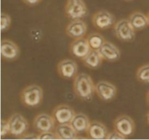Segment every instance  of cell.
Instances as JSON below:
<instances>
[{"label":"cell","mask_w":149,"mask_h":140,"mask_svg":"<svg viewBox=\"0 0 149 140\" xmlns=\"http://www.w3.org/2000/svg\"><path fill=\"white\" fill-rule=\"evenodd\" d=\"M65 33L74 39L83 38L87 31V26L82 20H73L66 26Z\"/></svg>","instance_id":"5bb4252c"},{"label":"cell","mask_w":149,"mask_h":140,"mask_svg":"<svg viewBox=\"0 0 149 140\" xmlns=\"http://www.w3.org/2000/svg\"><path fill=\"white\" fill-rule=\"evenodd\" d=\"M22 104L28 107H36L40 105L43 100V89L36 84L25 87L20 94Z\"/></svg>","instance_id":"7a4b0ae2"},{"label":"cell","mask_w":149,"mask_h":140,"mask_svg":"<svg viewBox=\"0 0 149 140\" xmlns=\"http://www.w3.org/2000/svg\"><path fill=\"white\" fill-rule=\"evenodd\" d=\"M128 20L135 30H142L149 26L148 15L140 11L133 12L128 17Z\"/></svg>","instance_id":"e0dca14e"},{"label":"cell","mask_w":149,"mask_h":140,"mask_svg":"<svg viewBox=\"0 0 149 140\" xmlns=\"http://www.w3.org/2000/svg\"><path fill=\"white\" fill-rule=\"evenodd\" d=\"M11 17L9 15L5 12H1V31L4 32L9 29L11 26Z\"/></svg>","instance_id":"603a6c76"},{"label":"cell","mask_w":149,"mask_h":140,"mask_svg":"<svg viewBox=\"0 0 149 140\" xmlns=\"http://www.w3.org/2000/svg\"><path fill=\"white\" fill-rule=\"evenodd\" d=\"M87 134L90 139L102 140L107 139L109 132L106 126L103 123L94 121L90 122Z\"/></svg>","instance_id":"2e32d148"},{"label":"cell","mask_w":149,"mask_h":140,"mask_svg":"<svg viewBox=\"0 0 149 140\" xmlns=\"http://www.w3.org/2000/svg\"><path fill=\"white\" fill-rule=\"evenodd\" d=\"M21 139H39V135H36L35 134H26L21 137Z\"/></svg>","instance_id":"83f0119b"},{"label":"cell","mask_w":149,"mask_h":140,"mask_svg":"<svg viewBox=\"0 0 149 140\" xmlns=\"http://www.w3.org/2000/svg\"><path fill=\"white\" fill-rule=\"evenodd\" d=\"M103 60L109 62H116L121 58V52L119 48L110 42L106 41L98 49Z\"/></svg>","instance_id":"9a60e30c"},{"label":"cell","mask_w":149,"mask_h":140,"mask_svg":"<svg viewBox=\"0 0 149 140\" xmlns=\"http://www.w3.org/2000/svg\"><path fill=\"white\" fill-rule=\"evenodd\" d=\"M26 5L30 6V7H33V6L37 5L39 3L41 2L42 0H22Z\"/></svg>","instance_id":"4316f807"},{"label":"cell","mask_w":149,"mask_h":140,"mask_svg":"<svg viewBox=\"0 0 149 140\" xmlns=\"http://www.w3.org/2000/svg\"><path fill=\"white\" fill-rule=\"evenodd\" d=\"M92 23L99 30H107L116 23L114 15L109 11L101 10L97 11L92 17Z\"/></svg>","instance_id":"8992f818"},{"label":"cell","mask_w":149,"mask_h":140,"mask_svg":"<svg viewBox=\"0 0 149 140\" xmlns=\"http://www.w3.org/2000/svg\"><path fill=\"white\" fill-rule=\"evenodd\" d=\"M113 129L127 138L134 134L135 123L130 116L127 115H121L113 121Z\"/></svg>","instance_id":"52a82bcc"},{"label":"cell","mask_w":149,"mask_h":140,"mask_svg":"<svg viewBox=\"0 0 149 140\" xmlns=\"http://www.w3.org/2000/svg\"><path fill=\"white\" fill-rule=\"evenodd\" d=\"M125 1H133V0H125Z\"/></svg>","instance_id":"4dcf8cb0"},{"label":"cell","mask_w":149,"mask_h":140,"mask_svg":"<svg viewBox=\"0 0 149 140\" xmlns=\"http://www.w3.org/2000/svg\"><path fill=\"white\" fill-rule=\"evenodd\" d=\"M10 133V126H9L8 120H1V136L4 137Z\"/></svg>","instance_id":"d4e9b609"},{"label":"cell","mask_w":149,"mask_h":140,"mask_svg":"<svg viewBox=\"0 0 149 140\" xmlns=\"http://www.w3.org/2000/svg\"><path fill=\"white\" fill-rule=\"evenodd\" d=\"M95 93L102 101L110 102L116 97L117 89L109 81H100L95 84Z\"/></svg>","instance_id":"ba28073f"},{"label":"cell","mask_w":149,"mask_h":140,"mask_svg":"<svg viewBox=\"0 0 149 140\" xmlns=\"http://www.w3.org/2000/svg\"><path fill=\"white\" fill-rule=\"evenodd\" d=\"M75 114L73 107L66 104L56 106L52 112V117L58 124L70 123Z\"/></svg>","instance_id":"30bf717a"},{"label":"cell","mask_w":149,"mask_h":140,"mask_svg":"<svg viewBox=\"0 0 149 140\" xmlns=\"http://www.w3.org/2000/svg\"><path fill=\"white\" fill-rule=\"evenodd\" d=\"M88 116L82 113H76L71 121V125L78 134L87 132L90 124Z\"/></svg>","instance_id":"ac0fdd59"},{"label":"cell","mask_w":149,"mask_h":140,"mask_svg":"<svg viewBox=\"0 0 149 140\" xmlns=\"http://www.w3.org/2000/svg\"><path fill=\"white\" fill-rule=\"evenodd\" d=\"M148 20H149V12H148Z\"/></svg>","instance_id":"1f68e13d"},{"label":"cell","mask_w":149,"mask_h":140,"mask_svg":"<svg viewBox=\"0 0 149 140\" xmlns=\"http://www.w3.org/2000/svg\"><path fill=\"white\" fill-rule=\"evenodd\" d=\"M146 100H147V103L149 105V91L147 93V95H146Z\"/></svg>","instance_id":"f546056e"},{"label":"cell","mask_w":149,"mask_h":140,"mask_svg":"<svg viewBox=\"0 0 149 140\" xmlns=\"http://www.w3.org/2000/svg\"><path fill=\"white\" fill-rule=\"evenodd\" d=\"M126 138L119 133L116 131H113L111 132H109V134L107 136V139H125Z\"/></svg>","instance_id":"484cf974"},{"label":"cell","mask_w":149,"mask_h":140,"mask_svg":"<svg viewBox=\"0 0 149 140\" xmlns=\"http://www.w3.org/2000/svg\"><path fill=\"white\" fill-rule=\"evenodd\" d=\"M103 60V58L98 50L91 49L88 55L82 60V62L88 68L95 70L101 66Z\"/></svg>","instance_id":"ffe728a7"},{"label":"cell","mask_w":149,"mask_h":140,"mask_svg":"<svg viewBox=\"0 0 149 140\" xmlns=\"http://www.w3.org/2000/svg\"><path fill=\"white\" fill-rule=\"evenodd\" d=\"M65 15L70 20H82L88 10L84 0H67L64 7Z\"/></svg>","instance_id":"3957f363"},{"label":"cell","mask_w":149,"mask_h":140,"mask_svg":"<svg viewBox=\"0 0 149 140\" xmlns=\"http://www.w3.org/2000/svg\"><path fill=\"white\" fill-rule=\"evenodd\" d=\"M136 78L143 84H149V63L138 68L136 72Z\"/></svg>","instance_id":"7402d4cb"},{"label":"cell","mask_w":149,"mask_h":140,"mask_svg":"<svg viewBox=\"0 0 149 140\" xmlns=\"http://www.w3.org/2000/svg\"><path fill=\"white\" fill-rule=\"evenodd\" d=\"M57 70L58 74L65 79H72L78 74V65L71 59H63L60 61L57 65Z\"/></svg>","instance_id":"7c38bea8"},{"label":"cell","mask_w":149,"mask_h":140,"mask_svg":"<svg viewBox=\"0 0 149 140\" xmlns=\"http://www.w3.org/2000/svg\"><path fill=\"white\" fill-rule=\"evenodd\" d=\"M146 121H147V123H148V124L149 125V112L147 113V115H146Z\"/></svg>","instance_id":"f1b7e54d"},{"label":"cell","mask_w":149,"mask_h":140,"mask_svg":"<svg viewBox=\"0 0 149 140\" xmlns=\"http://www.w3.org/2000/svg\"><path fill=\"white\" fill-rule=\"evenodd\" d=\"M1 56L4 60H15L20 56V49L12 40L2 39L1 42Z\"/></svg>","instance_id":"4fadbf2b"},{"label":"cell","mask_w":149,"mask_h":140,"mask_svg":"<svg viewBox=\"0 0 149 140\" xmlns=\"http://www.w3.org/2000/svg\"><path fill=\"white\" fill-rule=\"evenodd\" d=\"M87 38L74 39L69 45V52L74 58L82 60L91 50Z\"/></svg>","instance_id":"8fae6325"},{"label":"cell","mask_w":149,"mask_h":140,"mask_svg":"<svg viewBox=\"0 0 149 140\" xmlns=\"http://www.w3.org/2000/svg\"><path fill=\"white\" fill-rule=\"evenodd\" d=\"M55 121L52 116L42 113L36 115L33 121V126L39 133L52 132L55 129Z\"/></svg>","instance_id":"9c48e42d"},{"label":"cell","mask_w":149,"mask_h":140,"mask_svg":"<svg viewBox=\"0 0 149 140\" xmlns=\"http://www.w3.org/2000/svg\"><path fill=\"white\" fill-rule=\"evenodd\" d=\"M54 132L56 134L58 139H75L79 134L74 130L71 123L58 124V126H55Z\"/></svg>","instance_id":"d6986e66"},{"label":"cell","mask_w":149,"mask_h":140,"mask_svg":"<svg viewBox=\"0 0 149 140\" xmlns=\"http://www.w3.org/2000/svg\"><path fill=\"white\" fill-rule=\"evenodd\" d=\"M87 40L90 48L92 49H96V50H98L106 42L105 38L100 33H96V32L90 33L87 36Z\"/></svg>","instance_id":"44dd1931"},{"label":"cell","mask_w":149,"mask_h":140,"mask_svg":"<svg viewBox=\"0 0 149 140\" xmlns=\"http://www.w3.org/2000/svg\"><path fill=\"white\" fill-rule=\"evenodd\" d=\"M115 36L123 42H130L135 39V31L128 19H121L113 26Z\"/></svg>","instance_id":"277c9868"},{"label":"cell","mask_w":149,"mask_h":140,"mask_svg":"<svg viewBox=\"0 0 149 140\" xmlns=\"http://www.w3.org/2000/svg\"><path fill=\"white\" fill-rule=\"evenodd\" d=\"M73 89L75 95L82 101H90L95 93V84L88 74L81 73L74 78Z\"/></svg>","instance_id":"6da1fadb"},{"label":"cell","mask_w":149,"mask_h":140,"mask_svg":"<svg viewBox=\"0 0 149 140\" xmlns=\"http://www.w3.org/2000/svg\"><path fill=\"white\" fill-rule=\"evenodd\" d=\"M10 134L15 137L21 138L29 129V123L26 118L20 113H14L8 119Z\"/></svg>","instance_id":"5b68a950"},{"label":"cell","mask_w":149,"mask_h":140,"mask_svg":"<svg viewBox=\"0 0 149 140\" xmlns=\"http://www.w3.org/2000/svg\"><path fill=\"white\" fill-rule=\"evenodd\" d=\"M39 139H58V138L55 132L52 131L39 133Z\"/></svg>","instance_id":"cb8c5ba5"}]
</instances>
